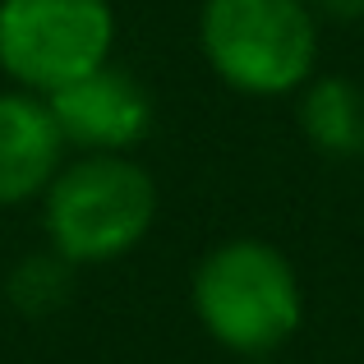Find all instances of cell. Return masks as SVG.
Returning <instances> with one entry per match:
<instances>
[{"instance_id": "obj_9", "label": "cell", "mask_w": 364, "mask_h": 364, "mask_svg": "<svg viewBox=\"0 0 364 364\" xmlns=\"http://www.w3.org/2000/svg\"><path fill=\"white\" fill-rule=\"evenodd\" d=\"M304 5L328 14V18H360L364 14V0H304Z\"/></svg>"}, {"instance_id": "obj_7", "label": "cell", "mask_w": 364, "mask_h": 364, "mask_svg": "<svg viewBox=\"0 0 364 364\" xmlns=\"http://www.w3.org/2000/svg\"><path fill=\"white\" fill-rule=\"evenodd\" d=\"M304 139L328 157H360L364 152V92L346 79H323L300 102Z\"/></svg>"}, {"instance_id": "obj_1", "label": "cell", "mask_w": 364, "mask_h": 364, "mask_svg": "<svg viewBox=\"0 0 364 364\" xmlns=\"http://www.w3.org/2000/svg\"><path fill=\"white\" fill-rule=\"evenodd\" d=\"M152 213H157V189L148 171L97 152L51 180L46 235L65 263H107L143 240Z\"/></svg>"}, {"instance_id": "obj_3", "label": "cell", "mask_w": 364, "mask_h": 364, "mask_svg": "<svg viewBox=\"0 0 364 364\" xmlns=\"http://www.w3.org/2000/svg\"><path fill=\"white\" fill-rule=\"evenodd\" d=\"M194 309L222 346L258 355L286 341L300 323V286L272 245L231 240L198 263Z\"/></svg>"}, {"instance_id": "obj_4", "label": "cell", "mask_w": 364, "mask_h": 364, "mask_svg": "<svg viewBox=\"0 0 364 364\" xmlns=\"http://www.w3.org/2000/svg\"><path fill=\"white\" fill-rule=\"evenodd\" d=\"M111 37L116 18L107 0H0V65L37 92L107 65Z\"/></svg>"}, {"instance_id": "obj_5", "label": "cell", "mask_w": 364, "mask_h": 364, "mask_svg": "<svg viewBox=\"0 0 364 364\" xmlns=\"http://www.w3.org/2000/svg\"><path fill=\"white\" fill-rule=\"evenodd\" d=\"M51 116L60 124L65 143L92 152H120L129 143H139V134L148 129L152 107L148 92L129 79V74L97 65V70L70 79L65 88L51 92Z\"/></svg>"}, {"instance_id": "obj_2", "label": "cell", "mask_w": 364, "mask_h": 364, "mask_svg": "<svg viewBox=\"0 0 364 364\" xmlns=\"http://www.w3.org/2000/svg\"><path fill=\"white\" fill-rule=\"evenodd\" d=\"M198 37L213 70L258 97L304 83L318 55V28L304 0H208Z\"/></svg>"}, {"instance_id": "obj_6", "label": "cell", "mask_w": 364, "mask_h": 364, "mask_svg": "<svg viewBox=\"0 0 364 364\" xmlns=\"http://www.w3.org/2000/svg\"><path fill=\"white\" fill-rule=\"evenodd\" d=\"M65 134L51 107L28 92L0 97V203H23L60 176Z\"/></svg>"}, {"instance_id": "obj_8", "label": "cell", "mask_w": 364, "mask_h": 364, "mask_svg": "<svg viewBox=\"0 0 364 364\" xmlns=\"http://www.w3.org/2000/svg\"><path fill=\"white\" fill-rule=\"evenodd\" d=\"M60 263H55V258H28V263H18V272L9 277V295H14V304L23 314H46L65 300L70 282H65Z\"/></svg>"}]
</instances>
